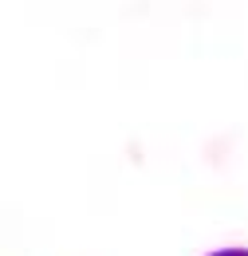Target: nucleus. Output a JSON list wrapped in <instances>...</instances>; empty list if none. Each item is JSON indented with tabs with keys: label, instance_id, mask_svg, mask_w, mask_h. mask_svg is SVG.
<instances>
[{
	"label": "nucleus",
	"instance_id": "1",
	"mask_svg": "<svg viewBox=\"0 0 248 256\" xmlns=\"http://www.w3.org/2000/svg\"><path fill=\"white\" fill-rule=\"evenodd\" d=\"M213 256H248V248H224V252H213Z\"/></svg>",
	"mask_w": 248,
	"mask_h": 256
}]
</instances>
